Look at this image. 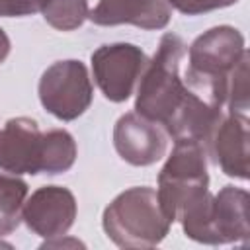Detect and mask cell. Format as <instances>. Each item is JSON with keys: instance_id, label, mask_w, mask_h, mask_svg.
I'll return each mask as SVG.
<instances>
[{"instance_id": "9", "label": "cell", "mask_w": 250, "mask_h": 250, "mask_svg": "<svg viewBox=\"0 0 250 250\" xmlns=\"http://www.w3.org/2000/svg\"><path fill=\"white\" fill-rule=\"evenodd\" d=\"M113 145L125 162L133 166H148L164 156L166 131L137 111L125 113L115 123Z\"/></svg>"}, {"instance_id": "18", "label": "cell", "mask_w": 250, "mask_h": 250, "mask_svg": "<svg viewBox=\"0 0 250 250\" xmlns=\"http://www.w3.org/2000/svg\"><path fill=\"white\" fill-rule=\"evenodd\" d=\"M8 53H10V39L4 33V29L0 27V62H4V59L8 57Z\"/></svg>"}, {"instance_id": "16", "label": "cell", "mask_w": 250, "mask_h": 250, "mask_svg": "<svg viewBox=\"0 0 250 250\" xmlns=\"http://www.w3.org/2000/svg\"><path fill=\"white\" fill-rule=\"evenodd\" d=\"M168 2L178 12L188 14V16H195V14L211 12L217 8H227L230 4H236L238 0H168Z\"/></svg>"}, {"instance_id": "7", "label": "cell", "mask_w": 250, "mask_h": 250, "mask_svg": "<svg viewBox=\"0 0 250 250\" xmlns=\"http://www.w3.org/2000/svg\"><path fill=\"white\" fill-rule=\"evenodd\" d=\"M146 62V55L131 43L102 45L92 53L94 78L109 102H125L133 94Z\"/></svg>"}, {"instance_id": "13", "label": "cell", "mask_w": 250, "mask_h": 250, "mask_svg": "<svg viewBox=\"0 0 250 250\" xmlns=\"http://www.w3.org/2000/svg\"><path fill=\"white\" fill-rule=\"evenodd\" d=\"M27 184L18 176L0 174V236L10 234L21 221Z\"/></svg>"}, {"instance_id": "12", "label": "cell", "mask_w": 250, "mask_h": 250, "mask_svg": "<svg viewBox=\"0 0 250 250\" xmlns=\"http://www.w3.org/2000/svg\"><path fill=\"white\" fill-rule=\"evenodd\" d=\"M172 8L168 0H100L88 12L96 25L131 23L143 29H162L168 25Z\"/></svg>"}, {"instance_id": "11", "label": "cell", "mask_w": 250, "mask_h": 250, "mask_svg": "<svg viewBox=\"0 0 250 250\" xmlns=\"http://www.w3.org/2000/svg\"><path fill=\"white\" fill-rule=\"evenodd\" d=\"M207 148L227 176L248 178V117L229 113L215 127Z\"/></svg>"}, {"instance_id": "4", "label": "cell", "mask_w": 250, "mask_h": 250, "mask_svg": "<svg viewBox=\"0 0 250 250\" xmlns=\"http://www.w3.org/2000/svg\"><path fill=\"white\" fill-rule=\"evenodd\" d=\"M105 234L121 248H150L164 240L170 219L152 188L139 186L119 193L104 211Z\"/></svg>"}, {"instance_id": "1", "label": "cell", "mask_w": 250, "mask_h": 250, "mask_svg": "<svg viewBox=\"0 0 250 250\" xmlns=\"http://www.w3.org/2000/svg\"><path fill=\"white\" fill-rule=\"evenodd\" d=\"M76 160V143L64 129L39 131L35 119L14 117L0 129V168L12 174H61Z\"/></svg>"}, {"instance_id": "2", "label": "cell", "mask_w": 250, "mask_h": 250, "mask_svg": "<svg viewBox=\"0 0 250 250\" xmlns=\"http://www.w3.org/2000/svg\"><path fill=\"white\" fill-rule=\"evenodd\" d=\"M248 193L234 186H225L217 195L209 189L195 193L180 211L186 236L203 244L246 242L248 229Z\"/></svg>"}, {"instance_id": "5", "label": "cell", "mask_w": 250, "mask_h": 250, "mask_svg": "<svg viewBox=\"0 0 250 250\" xmlns=\"http://www.w3.org/2000/svg\"><path fill=\"white\" fill-rule=\"evenodd\" d=\"M209 188L207 146L193 139H176L174 150L158 174V201L170 223L195 193Z\"/></svg>"}, {"instance_id": "6", "label": "cell", "mask_w": 250, "mask_h": 250, "mask_svg": "<svg viewBox=\"0 0 250 250\" xmlns=\"http://www.w3.org/2000/svg\"><path fill=\"white\" fill-rule=\"evenodd\" d=\"M39 100L43 107L62 121L82 115L92 104V82L80 61H59L51 64L39 80Z\"/></svg>"}, {"instance_id": "3", "label": "cell", "mask_w": 250, "mask_h": 250, "mask_svg": "<svg viewBox=\"0 0 250 250\" xmlns=\"http://www.w3.org/2000/svg\"><path fill=\"white\" fill-rule=\"evenodd\" d=\"M184 57V41L174 33H166L160 39L152 61L146 62L141 74L135 109L143 117L158 123L164 131L174 119L188 92L186 70L182 72Z\"/></svg>"}, {"instance_id": "10", "label": "cell", "mask_w": 250, "mask_h": 250, "mask_svg": "<svg viewBox=\"0 0 250 250\" xmlns=\"http://www.w3.org/2000/svg\"><path fill=\"white\" fill-rule=\"evenodd\" d=\"M244 53V37L240 31L230 25H219L205 31L191 43L188 66L205 74L229 76Z\"/></svg>"}, {"instance_id": "8", "label": "cell", "mask_w": 250, "mask_h": 250, "mask_svg": "<svg viewBox=\"0 0 250 250\" xmlns=\"http://www.w3.org/2000/svg\"><path fill=\"white\" fill-rule=\"evenodd\" d=\"M21 219L43 238H59L68 232L76 219V199L61 186L39 188L23 205Z\"/></svg>"}, {"instance_id": "14", "label": "cell", "mask_w": 250, "mask_h": 250, "mask_svg": "<svg viewBox=\"0 0 250 250\" xmlns=\"http://www.w3.org/2000/svg\"><path fill=\"white\" fill-rule=\"evenodd\" d=\"M45 21L59 31H72L88 18V0H41Z\"/></svg>"}, {"instance_id": "17", "label": "cell", "mask_w": 250, "mask_h": 250, "mask_svg": "<svg viewBox=\"0 0 250 250\" xmlns=\"http://www.w3.org/2000/svg\"><path fill=\"white\" fill-rule=\"evenodd\" d=\"M41 0H0V16L14 18V16H29L37 12Z\"/></svg>"}, {"instance_id": "15", "label": "cell", "mask_w": 250, "mask_h": 250, "mask_svg": "<svg viewBox=\"0 0 250 250\" xmlns=\"http://www.w3.org/2000/svg\"><path fill=\"white\" fill-rule=\"evenodd\" d=\"M229 88H227V102L230 113L246 115L248 111V53L236 62L232 72L229 74Z\"/></svg>"}]
</instances>
